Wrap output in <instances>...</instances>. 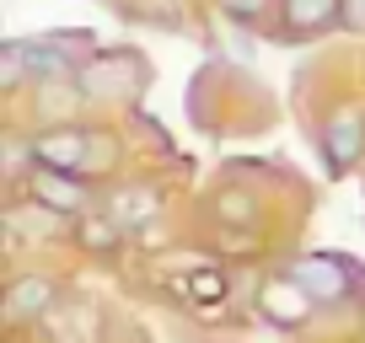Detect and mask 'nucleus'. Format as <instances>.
I'll list each match as a JSON object with an SVG mask.
<instances>
[{
	"mask_svg": "<svg viewBox=\"0 0 365 343\" xmlns=\"http://www.w3.org/2000/svg\"><path fill=\"white\" fill-rule=\"evenodd\" d=\"M290 274L312 290V300H317V306H339V300H349L354 290H360L354 263H349V258H339V252H312V258L290 263Z\"/></svg>",
	"mask_w": 365,
	"mask_h": 343,
	"instance_id": "1",
	"label": "nucleus"
},
{
	"mask_svg": "<svg viewBox=\"0 0 365 343\" xmlns=\"http://www.w3.org/2000/svg\"><path fill=\"white\" fill-rule=\"evenodd\" d=\"M263 317L269 322H279V327H301V322L312 317V311H317V300H312V290L301 285L296 274H279V279H269V285H263Z\"/></svg>",
	"mask_w": 365,
	"mask_h": 343,
	"instance_id": "2",
	"label": "nucleus"
},
{
	"mask_svg": "<svg viewBox=\"0 0 365 343\" xmlns=\"http://www.w3.org/2000/svg\"><path fill=\"white\" fill-rule=\"evenodd\" d=\"M86 150H91V139H86V129H48V134H38L33 139V161L38 167H54V172H86Z\"/></svg>",
	"mask_w": 365,
	"mask_h": 343,
	"instance_id": "3",
	"label": "nucleus"
},
{
	"mask_svg": "<svg viewBox=\"0 0 365 343\" xmlns=\"http://www.w3.org/2000/svg\"><path fill=\"white\" fill-rule=\"evenodd\" d=\"M129 75H135V59L129 54H118V48H97L91 54V65H81V92H91V97H113V92H124L129 86Z\"/></svg>",
	"mask_w": 365,
	"mask_h": 343,
	"instance_id": "4",
	"label": "nucleus"
},
{
	"mask_svg": "<svg viewBox=\"0 0 365 343\" xmlns=\"http://www.w3.org/2000/svg\"><path fill=\"white\" fill-rule=\"evenodd\" d=\"M59 290H54V279H43V274H22V279H11V290H6V317L11 322H43L48 311L59 306Z\"/></svg>",
	"mask_w": 365,
	"mask_h": 343,
	"instance_id": "5",
	"label": "nucleus"
},
{
	"mask_svg": "<svg viewBox=\"0 0 365 343\" xmlns=\"http://www.w3.org/2000/svg\"><path fill=\"white\" fill-rule=\"evenodd\" d=\"M365 150V124L360 113H333L328 118V134H322V156H328L333 172H349Z\"/></svg>",
	"mask_w": 365,
	"mask_h": 343,
	"instance_id": "6",
	"label": "nucleus"
},
{
	"mask_svg": "<svg viewBox=\"0 0 365 343\" xmlns=\"http://www.w3.org/2000/svg\"><path fill=\"white\" fill-rule=\"evenodd\" d=\"M279 16H285L290 38H312L344 16V0H279Z\"/></svg>",
	"mask_w": 365,
	"mask_h": 343,
	"instance_id": "7",
	"label": "nucleus"
},
{
	"mask_svg": "<svg viewBox=\"0 0 365 343\" xmlns=\"http://www.w3.org/2000/svg\"><path fill=\"white\" fill-rule=\"evenodd\" d=\"M33 199H43L48 209L59 215H76L81 209V188H76V172H54V167H38L33 172Z\"/></svg>",
	"mask_w": 365,
	"mask_h": 343,
	"instance_id": "8",
	"label": "nucleus"
},
{
	"mask_svg": "<svg viewBox=\"0 0 365 343\" xmlns=\"http://www.w3.org/2000/svg\"><path fill=\"white\" fill-rule=\"evenodd\" d=\"M108 215L124 231H135V226H145V220L156 215V194H150V188H118V194L108 199Z\"/></svg>",
	"mask_w": 365,
	"mask_h": 343,
	"instance_id": "9",
	"label": "nucleus"
},
{
	"mask_svg": "<svg viewBox=\"0 0 365 343\" xmlns=\"http://www.w3.org/2000/svg\"><path fill=\"white\" fill-rule=\"evenodd\" d=\"M59 226H65V215H59V209H48L43 199H33V204H16V209H11V231H33V236H59Z\"/></svg>",
	"mask_w": 365,
	"mask_h": 343,
	"instance_id": "10",
	"label": "nucleus"
},
{
	"mask_svg": "<svg viewBox=\"0 0 365 343\" xmlns=\"http://www.w3.org/2000/svg\"><path fill=\"white\" fill-rule=\"evenodd\" d=\"M118 236H124V226H118L113 215H86L81 220V241H86L91 252H113Z\"/></svg>",
	"mask_w": 365,
	"mask_h": 343,
	"instance_id": "11",
	"label": "nucleus"
},
{
	"mask_svg": "<svg viewBox=\"0 0 365 343\" xmlns=\"http://www.w3.org/2000/svg\"><path fill=\"white\" fill-rule=\"evenodd\" d=\"M27 65H33V75H38V80H70V75H76V70H70V59L59 54L54 43H48V48L27 43Z\"/></svg>",
	"mask_w": 365,
	"mask_h": 343,
	"instance_id": "12",
	"label": "nucleus"
},
{
	"mask_svg": "<svg viewBox=\"0 0 365 343\" xmlns=\"http://www.w3.org/2000/svg\"><path fill=\"white\" fill-rule=\"evenodd\" d=\"M27 43H6V54H0V86H6V92H16V86H22L27 80Z\"/></svg>",
	"mask_w": 365,
	"mask_h": 343,
	"instance_id": "13",
	"label": "nucleus"
},
{
	"mask_svg": "<svg viewBox=\"0 0 365 343\" xmlns=\"http://www.w3.org/2000/svg\"><path fill=\"white\" fill-rule=\"evenodd\" d=\"M182 295H194V300H220V295H226V279H220L215 268H194V274L182 279Z\"/></svg>",
	"mask_w": 365,
	"mask_h": 343,
	"instance_id": "14",
	"label": "nucleus"
},
{
	"mask_svg": "<svg viewBox=\"0 0 365 343\" xmlns=\"http://www.w3.org/2000/svg\"><path fill=\"white\" fill-rule=\"evenodd\" d=\"M215 215L231 220V226H247V220H252V199L247 194H220L215 199Z\"/></svg>",
	"mask_w": 365,
	"mask_h": 343,
	"instance_id": "15",
	"label": "nucleus"
},
{
	"mask_svg": "<svg viewBox=\"0 0 365 343\" xmlns=\"http://www.w3.org/2000/svg\"><path fill=\"white\" fill-rule=\"evenodd\" d=\"M220 11H226L231 22H258V16L269 11V0H220Z\"/></svg>",
	"mask_w": 365,
	"mask_h": 343,
	"instance_id": "16",
	"label": "nucleus"
},
{
	"mask_svg": "<svg viewBox=\"0 0 365 343\" xmlns=\"http://www.w3.org/2000/svg\"><path fill=\"white\" fill-rule=\"evenodd\" d=\"M344 22L365 33V0H344Z\"/></svg>",
	"mask_w": 365,
	"mask_h": 343,
	"instance_id": "17",
	"label": "nucleus"
}]
</instances>
